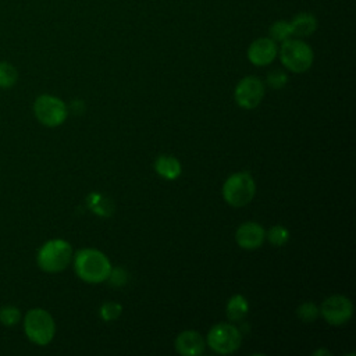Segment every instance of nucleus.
Masks as SVG:
<instances>
[{
	"label": "nucleus",
	"mask_w": 356,
	"mask_h": 356,
	"mask_svg": "<svg viewBox=\"0 0 356 356\" xmlns=\"http://www.w3.org/2000/svg\"><path fill=\"white\" fill-rule=\"evenodd\" d=\"M74 270L78 278L88 284H100L107 281L111 271L108 257L99 249H79L74 256Z\"/></svg>",
	"instance_id": "obj_1"
},
{
	"label": "nucleus",
	"mask_w": 356,
	"mask_h": 356,
	"mask_svg": "<svg viewBox=\"0 0 356 356\" xmlns=\"http://www.w3.org/2000/svg\"><path fill=\"white\" fill-rule=\"evenodd\" d=\"M72 260V248L70 242L56 238L46 241L38 250L36 263L44 273L64 271Z\"/></svg>",
	"instance_id": "obj_2"
},
{
	"label": "nucleus",
	"mask_w": 356,
	"mask_h": 356,
	"mask_svg": "<svg viewBox=\"0 0 356 356\" xmlns=\"http://www.w3.org/2000/svg\"><path fill=\"white\" fill-rule=\"evenodd\" d=\"M24 332L35 345L44 346L50 343L56 334V323L53 316L42 307L28 310L24 317Z\"/></svg>",
	"instance_id": "obj_3"
},
{
	"label": "nucleus",
	"mask_w": 356,
	"mask_h": 356,
	"mask_svg": "<svg viewBox=\"0 0 356 356\" xmlns=\"http://www.w3.org/2000/svg\"><path fill=\"white\" fill-rule=\"evenodd\" d=\"M224 200L232 207L249 204L256 195V184L250 172L239 171L231 174L221 189Z\"/></svg>",
	"instance_id": "obj_4"
},
{
	"label": "nucleus",
	"mask_w": 356,
	"mask_h": 356,
	"mask_svg": "<svg viewBox=\"0 0 356 356\" xmlns=\"http://www.w3.org/2000/svg\"><path fill=\"white\" fill-rule=\"evenodd\" d=\"M282 65L295 74L306 72L314 60L313 49L302 39H286L278 50Z\"/></svg>",
	"instance_id": "obj_5"
},
{
	"label": "nucleus",
	"mask_w": 356,
	"mask_h": 356,
	"mask_svg": "<svg viewBox=\"0 0 356 356\" xmlns=\"http://www.w3.org/2000/svg\"><path fill=\"white\" fill-rule=\"evenodd\" d=\"M206 342L209 348L216 353L231 355L239 349L242 342V332L234 324L217 323L209 330Z\"/></svg>",
	"instance_id": "obj_6"
},
{
	"label": "nucleus",
	"mask_w": 356,
	"mask_h": 356,
	"mask_svg": "<svg viewBox=\"0 0 356 356\" xmlns=\"http://www.w3.org/2000/svg\"><path fill=\"white\" fill-rule=\"evenodd\" d=\"M33 114L42 125L56 128L67 120L68 108L60 97L53 95H40L33 102Z\"/></svg>",
	"instance_id": "obj_7"
},
{
	"label": "nucleus",
	"mask_w": 356,
	"mask_h": 356,
	"mask_svg": "<svg viewBox=\"0 0 356 356\" xmlns=\"http://www.w3.org/2000/svg\"><path fill=\"white\" fill-rule=\"evenodd\" d=\"M264 92H266V88L263 81L254 75H249L242 78L235 86L234 99L241 108L252 110L261 103L264 97Z\"/></svg>",
	"instance_id": "obj_8"
},
{
	"label": "nucleus",
	"mask_w": 356,
	"mask_h": 356,
	"mask_svg": "<svg viewBox=\"0 0 356 356\" xmlns=\"http://www.w3.org/2000/svg\"><path fill=\"white\" fill-rule=\"evenodd\" d=\"M318 312L330 325H342L350 320L353 303L345 295H331L323 300Z\"/></svg>",
	"instance_id": "obj_9"
},
{
	"label": "nucleus",
	"mask_w": 356,
	"mask_h": 356,
	"mask_svg": "<svg viewBox=\"0 0 356 356\" xmlns=\"http://www.w3.org/2000/svg\"><path fill=\"white\" fill-rule=\"evenodd\" d=\"M278 56V46L271 38H257L248 47V60L256 67L271 64Z\"/></svg>",
	"instance_id": "obj_10"
},
{
	"label": "nucleus",
	"mask_w": 356,
	"mask_h": 356,
	"mask_svg": "<svg viewBox=\"0 0 356 356\" xmlns=\"http://www.w3.org/2000/svg\"><path fill=\"white\" fill-rule=\"evenodd\" d=\"M264 239H266L264 228L254 221H248L241 224L235 232L236 243L239 245V248L246 250H253L260 248Z\"/></svg>",
	"instance_id": "obj_11"
},
{
	"label": "nucleus",
	"mask_w": 356,
	"mask_h": 356,
	"mask_svg": "<svg viewBox=\"0 0 356 356\" xmlns=\"http://www.w3.org/2000/svg\"><path fill=\"white\" fill-rule=\"evenodd\" d=\"M175 350L182 356H197L204 352V339L195 330H185L179 332L174 342Z\"/></svg>",
	"instance_id": "obj_12"
},
{
	"label": "nucleus",
	"mask_w": 356,
	"mask_h": 356,
	"mask_svg": "<svg viewBox=\"0 0 356 356\" xmlns=\"http://www.w3.org/2000/svg\"><path fill=\"white\" fill-rule=\"evenodd\" d=\"M291 31H292V36H298V38H306L310 36L316 32L317 29V18L307 11L299 13L296 14L291 21Z\"/></svg>",
	"instance_id": "obj_13"
},
{
	"label": "nucleus",
	"mask_w": 356,
	"mask_h": 356,
	"mask_svg": "<svg viewBox=\"0 0 356 356\" xmlns=\"http://www.w3.org/2000/svg\"><path fill=\"white\" fill-rule=\"evenodd\" d=\"M154 171L161 178L174 181L181 175L182 167L177 157H174L171 154H160L154 161Z\"/></svg>",
	"instance_id": "obj_14"
},
{
	"label": "nucleus",
	"mask_w": 356,
	"mask_h": 356,
	"mask_svg": "<svg viewBox=\"0 0 356 356\" xmlns=\"http://www.w3.org/2000/svg\"><path fill=\"white\" fill-rule=\"evenodd\" d=\"M86 203H88V207L92 210V213H95L96 216L110 217L114 213L113 202L102 193H97V192L89 193V196L86 197Z\"/></svg>",
	"instance_id": "obj_15"
},
{
	"label": "nucleus",
	"mask_w": 356,
	"mask_h": 356,
	"mask_svg": "<svg viewBox=\"0 0 356 356\" xmlns=\"http://www.w3.org/2000/svg\"><path fill=\"white\" fill-rule=\"evenodd\" d=\"M225 310H227V317L229 321H232V323L241 321L245 318V316L249 312V303L243 295L236 293L228 299Z\"/></svg>",
	"instance_id": "obj_16"
},
{
	"label": "nucleus",
	"mask_w": 356,
	"mask_h": 356,
	"mask_svg": "<svg viewBox=\"0 0 356 356\" xmlns=\"http://www.w3.org/2000/svg\"><path fill=\"white\" fill-rule=\"evenodd\" d=\"M18 71L8 61H0V88L10 89L17 83Z\"/></svg>",
	"instance_id": "obj_17"
},
{
	"label": "nucleus",
	"mask_w": 356,
	"mask_h": 356,
	"mask_svg": "<svg viewBox=\"0 0 356 356\" xmlns=\"http://www.w3.org/2000/svg\"><path fill=\"white\" fill-rule=\"evenodd\" d=\"M268 33H270V38L274 40V42H284L286 39H289L292 36V31H291V25H289V21H285V19H280V21H275L271 24L270 29H268Z\"/></svg>",
	"instance_id": "obj_18"
},
{
	"label": "nucleus",
	"mask_w": 356,
	"mask_h": 356,
	"mask_svg": "<svg viewBox=\"0 0 356 356\" xmlns=\"http://www.w3.org/2000/svg\"><path fill=\"white\" fill-rule=\"evenodd\" d=\"M268 242L273 245V246H277V248H281L284 245H286V242L289 241V231L286 227L281 225V224H277V225H273L267 234H266Z\"/></svg>",
	"instance_id": "obj_19"
},
{
	"label": "nucleus",
	"mask_w": 356,
	"mask_h": 356,
	"mask_svg": "<svg viewBox=\"0 0 356 356\" xmlns=\"http://www.w3.org/2000/svg\"><path fill=\"white\" fill-rule=\"evenodd\" d=\"M320 312L318 307L313 303V302H303L302 305L298 306L296 309V316L300 321H303L305 324L313 323L317 317H318Z\"/></svg>",
	"instance_id": "obj_20"
},
{
	"label": "nucleus",
	"mask_w": 356,
	"mask_h": 356,
	"mask_svg": "<svg viewBox=\"0 0 356 356\" xmlns=\"http://www.w3.org/2000/svg\"><path fill=\"white\" fill-rule=\"evenodd\" d=\"M21 320V312L18 307L7 305L0 307V324L6 327L17 325Z\"/></svg>",
	"instance_id": "obj_21"
},
{
	"label": "nucleus",
	"mask_w": 356,
	"mask_h": 356,
	"mask_svg": "<svg viewBox=\"0 0 356 356\" xmlns=\"http://www.w3.org/2000/svg\"><path fill=\"white\" fill-rule=\"evenodd\" d=\"M100 317L104 320V321H114L117 320L121 313H122V306L117 302H104L102 306H100Z\"/></svg>",
	"instance_id": "obj_22"
},
{
	"label": "nucleus",
	"mask_w": 356,
	"mask_h": 356,
	"mask_svg": "<svg viewBox=\"0 0 356 356\" xmlns=\"http://www.w3.org/2000/svg\"><path fill=\"white\" fill-rule=\"evenodd\" d=\"M108 284L114 288H121L128 282V273L122 267H111V271L107 278Z\"/></svg>",
	"instance_id": "obj_23"
},
{
	"label": "nucleus",
	"mask_w": 356,
	"mask_h": 356,
	"mask_svg": "<svg viewBox=\"0 0 356 356\" xmlns=\"http://www.w3.org/2000/svg\"><path fill=\"white\" fill-rule=\"evenodd\" d=\"M266 82L271 89H282L288 82V75L281 70H274L267 74Z\"/></svg>",
	"instance_id": "obj_24"
},
{
	"label": "nucleus",
	"mask_w": 356,
	"mask_h": 356,
	"mask_svg": "<svg viewBox=\"0 0 356 356\" xmlns=\"http://www.w3.org/2000/svg\"><path fill=\"white\" fill-rule=\"evenodd\" d=\"M314 356H318V355H330V352L327 349H317L313 352Z\"/></svg>",
	"instance_id": "obj_25"
}]
</instances>
